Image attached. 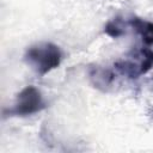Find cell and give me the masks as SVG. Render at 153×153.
Instances as JSON below:
<instances>
[{"mask_svg": "<svg viewBox=\"0 0 153 153\" xmlns=\"http://www.w3.org/2000/svg\"><path fill=\"white\" fill-rule=\"evenodd\" d=\"M45 106L47 104L39 90L29 85L17 94L13 106L4 110V116H30L42 111Z\"/></svg>", "mask_w": 153, "mask_h": 153, "instance_id": "obj_2", "label": "cell"}, {"mask_svg": "<svg viewBox=\"0 0 153 153\" xmlns=\"http://www.w3.org/2000/svg\"><path fill=\"white\" fill-rule=\"evenodd\" d=\"M24 59L37 74L43 76L60 66L62 53L56 44L51 42H42L31 45L25 51Z\"/></svg>", "mask_w": 153, "mask_h": 153, "instance_id": "obj_1", "label": "cell"}, {"mask_svg": "<svg viewBox=\"0 0 153 153\" xmlns=\"http://www.w3.org/2000/svg\"><path fill=\"white\" fill-rule=\"evenodd\" d=\"M104 32H105L108 36L112 37V38H118L120 36H122V35L124 33L123 29L118 25L117 19H116V20L108 22L106 25H105V27H104Z\"/></svg>", "mask_w": 153, "mask_h": 153, "instance_id": "obj_5", "label": "cell"}, {"mask_svg": "<svg viewBox=\"0 0 153 153\" xmlns=\"http://www.w3.org/2000/svg\"><path fill=\"white\" fill-rule=\"evenodd\" d=\"M114 78H115V75L111 69L99 67V66L90 68V79H91L92 84L94 85V87H97V88L105 90L108 86L111 85Z\"/></svg>", "mask_w": 153, "mask_h": 153, "instance_id": "obj_4", "label": "cell"}, {"mask_svg": "<svg viewBox=\"0 0 153 153\" xmlns=\"http://www.w3.org/2000/svg\"><path fill=\"white\" fill-rule=\"evenodd\" d=\"M129 25L140 35L143 45L153 48V23L134 17L129 19Z\"/></svg>", "mask_w": 153, "mask_h": 153, "instance_id": "obj_3", "label": "cell"}]
</instances>
